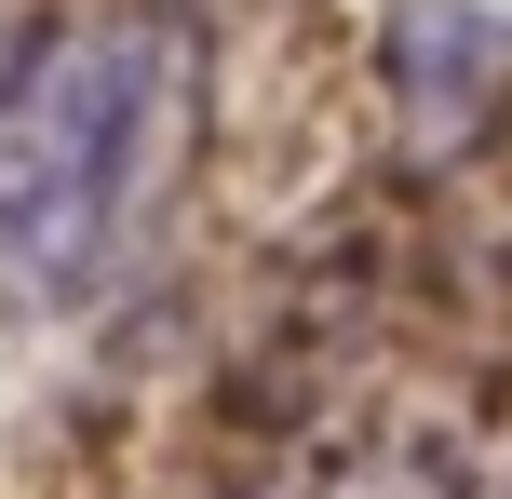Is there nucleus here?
<instances>
[{"mask_svg": "<svg viewBox=\"0 0 512 499\" xmlns=\"http://www.w3.org/2000/svg\"><path fill=\"white\" fill-rule=\"evenodd\" d=\"M203 135V27L176 0H54L0 27V243L27 284L95 297L176 203Z\"/></svg>", "mask_w": 512, "mask_h": 499, "instance_id": "f257e3e1", "label": "nucleus"}, {"mask_svg": "<svg viewBox=\"0 0 512 499\" xmlns=\"http://www.w3.org/2000/svg\"><path fill=\"white\" fill-rule=\"evenodd\" d=\"M378 95L418 162H472L512 135V0H391Z\"/></svg>", "mask_w": 512, "mask_h": 499, "instance_id": "f03ea898", "label": "nucleus"}, {"mask_svg": "<svg viewBox=\"0 0 512 499\" xmlns=\"http://www.w3.org/2000/svg\"><path fill=\"white\" fill-rule=\"evenodd\" d=\"M310 499H472V473L432 446V432H378V446L324 459V486H310Z\"/></svg>", "mask_w": 512, "mask_h": 499, "instance_id": "7ed1b4c3", "label": "nucleus"}]
</instances>
